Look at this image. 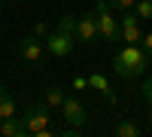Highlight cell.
<instances>
[{
    "label": "cell",
    "mask_w": 152,
    "mask_h": 137,
    "mask_svg": "<svg viewBox=\"0 0 152 137\" xmlns=\"http://www.w3.org/2000/svg\"><path fill=\"white\" fill-rule=\"evenodd\" d=\"M146 67H149V52L143 46H137V43H128L113 58V70L122 79H137L140 73H146Z\"/></svg>",
    "instance_id": "1"
},
{
    "label": "cell",
    "mask_w": 152,
    "mask_h": 137,
    "mask_svg": "<svg viewBox=\"0 0 152 137\" xmlns=\"http://www.w3.org/2000/svg\"><path fill=\"white\" fill-rule=\"evenodd\" d=\"M18 119L24 122V128H28L31 137H49V134H55V131H52V107H49L46 101L28 104Z\"/></svg>",
    "instance_id": "2"
},
{
    "label": "cell",
    "mask_w": 152,
    "mask_h": 137,
    "mask_svg": "<svg viewBox=\"0 0 152 137\" xmlns=\"http://www.w3.org/2000/svg\"><path fill=\"white\" fill-rule=\"evenodd\" d=\"M94 15H97V34L104 43H119L122 40V24L113 15V3L110 0H97L94 3Z\"/></svg>",
    "instance_id": "3"
},
{
    "label": "cell",
    "mask_w": 152,
    "mask_h": 137,
    "mask_svg": "<svg viewBox=\"0 0 152 137\" xmlns=\"http://www.w3.org/2000/svg\"><path fill=\"white\" fill-rule=\"evenodd\" d=\"M46 52L49 55H55V58H67L70 52H73V46H76V37L73 34H64V31H49V37H46Z\"/></svg>",
    "instance_id": "4"
},
{
    "label": "cell",
    "mask_w": 152,
    "mask_h": 137,
    "mask_svg": "<svg viewBox=\"0 0 152 137\" xmlns=\"http://www.w3.org/2000/svg\"><path fill=\"white\" fill-rule=\"evenodd\" d=\"M100 34H97V15L94 12H85V15L76 18V43H97Z\"/></svg>",
    "instance_id": "5"
},
{
    "label": "cell",
    "mask_w": 152,
    "mask_h": 137,
    "mask_svg": "<svg viewBox=\"0 0 152 137\" xmlns=\"http://www.w3.org/2000/svg\"><path fill=\"white\" fill-rule=\"evenodd\" d=\"M15 49H18V58L21 61H31V64H37V61L46 55V43L40 40V37H21Z\"/></svg>",
    "instance_id": "6"
},
{
    "label": "cell",
    "mask_w": 152,
    "mask_h": 137,
    "mask_svg": "<svg viewBox=\"0 0 152 137\" xmlns=\"http://www.w3.org/2000/svg\"><path fill=\"white\" fill-rule=\"evenodd\" d=\"M119 24H122V40H125V43H140V40H143L140 15H137L134 9H125L122 18H119Z\"/></svg>",
    "instance_id": "7"
},
{
    "label": "cell",
    "mask_w": 152,
    "mask_h": 137,
    "mask_svg": "<svg viewBox=\"0 0 152 137\" xmlns=\"http://www.w3.org/2000/svg\"><path fill=\"white\" fill-rule=\"evenodd\" d=\"M61 116L70 128H82L85 125V107L79 104V97H64V104H61Z\"/></svg>",
    "instance_id": "8"
},
{
    "label": "cell",
    "mask_w": 152,
    "mask_h": 137,
    "mask_svg": "<svg viewBox=\"0 0 152 137\" xmlns=\"http://www.w3.org/2000/svg\"><path fill=\"white\" fill-rule=\"evenodd\" d=\"M0 137H28V128L18 116L12 119H0Z\"/></svg>",
    "instance_id": "9"
},
{
    "label": "cell",
    "mask_w": 152,
    "mask_h": 137,
    "mask_svg": "<svg viewBox=\"0 0 152 137\" xmlns=\"http://www.w3.org/2000/svg\"><path fill=\"white\" fill-rule=\"evenodd\" d=\"M88 89L100 92L107 101H116V97H113V92H110V79L104 76V73H88Z\"/></svg>",
    "instance_id": "10"
},
{
    "label": "cell",
    "mask_w": 152,
    "mask_h": 137,
    "mask_svg": "<svg viewBox=\"0 0 152 137\" xmlns=\"http://www.w3.org/2000/svg\"><path fill=\"white\" fill-rule=\"evenodd\" d=\"M12 116H18L15 113V101L6 95V89L0 85V119H12Z\"/></svg>",
    "instance_id": "11"
},
{
    "label": "cell",
    "mask_w": 152,
    "mask_h": 137,
    "mask_svg": "<svg viewBox=\"0 0 152 137\" xmlns=\"http://www.w3.org/2000/svg\"><path fill=\"white\" fill-rule=\"evenodd\" d=\"M64 97H67V95L61 92L58 85H52V89H46V95H43V101H46L49 107H52V110H55V107L61 110V104H64Z\"/></svg>",
    "instance_id": "12"
},
{
    "label": "cell",
    "mask_w": 152,
    "mask_h": 137,
    "mask_svg": "<svg viewBox=\"0 0 152 137\" xmlns=\"http://www.w3.org/2000/svg\"><path fill=\"white\" fill-rule=\"evenodd\" d=\"M116 134L119 137H140V125L131 122V119H122L119 125H116Z\"/></svg>",
    "instance_id": "13"
},
{
    "label": "cell",
    "mask_w": 152,
    "mask_h": 137,
    "mask_svg": "<svg viewBox=\"0 0 152 137\" xmlns=\"http://www.w3.org/2000/svg\"><path fill=\"white\" fill-rule=\"evenodd\" d=\"M55 28H58V31H64V34H73V37H76V15H70V12H67V15H61Z\"/></svg>",
    "instance_id": "14"
},
{
    "label": "cell",
    "mask_w": 152,
    "mask_h": 137,
    "mask_svg": "<svg viewBox=\"0 0 152 137\" xmlns=\"http://www.w3.org/2000/svg\"><path fill=\"white\" fill-rule=\"evenodd\" d=\"M134 12H137V15H140V21L152 18V0H137V6H134Z\"/></svg>",
    "instance_id": "15"
},
{
    "label": "cell",
    "mask_w": 152,
    "mask_h": 137,
    "mask_svg": "<svg viewBox=\"0 0 152 137\" xmlns=\"http://www.w3.org/2000/svg\"><path fill=\"white\" fill-rule=\"evenodd\" d=\"M140 97H143V101L152 107V79H146V82H143V92H140Z\"/></svg>",
    "instance_id": "16"
},
{
    "label": "cell",
    "mask_w": 152,
    "mask_h": 137,
    "mask_svg": "<svg viewBox=\"0 0 152 137\" xmlns=\"http://www.w3.org/2000/svg\"><path fill=\"white\" fill-rule=\"evenodd\" d=\"M110 3L116 6V9H122V12H125V9H134V6H137V0H110Z\"/></svg>",
    "instance_id": "17"
},
{
    "label": "cell",
    "mask_w": 152,
    "mask_h": 137,
    "mask_svg": "<svg viewBox=\"0 0 152 137\" xmlns=\"http://www.w3.org/2000/svg\"><path fill=\"white\" fill-rule=\"evenodd\" d=\"M34 37L46 40V37H49V24H46V21H37V28H34Z\"/></svg>",
    "instance_id": "18"
},
{
    "label": "cell",
    "mask_w": 152,
    "mask_h": 137,
    "mask_svg": "<svg viewBox=\"0 0 152 137\" xmlns=\"http://www.w3.org/2000/svg\"><path fill=\"white\" fill-rule=\"evenodd\" d=\"M73 89H76V92H85V89H88V76H76V79H73Z\"/></svg>",
    "instance_id": "19"
},
{
    "label": "cell",
    "mask_w": 152,
    "mask_h": 137,
    "mask_svg": "<svg viewBox=\"0 0 152 137\" xmlns=\"http://www.w3.org/2000/svg\"><path fill=\"white\" fill-rule=\"evenodd\" d=\"M140 43H143V49H146V52L152 55V31H149V34H143V40H140Z\"/></svg>",
    "instance_id": "20"
},
{
    "label": "cell",
    "mask_w": 152,
    "mask_h": 137,
    "mask_svg": "<svg viewBox=\"0 0 152 137\" xmlns=\"http://www.w3.org/2000/svg\"><path fill=\"white\" fill-rule=\"evenodd\" d=\"M149 125H152V116H149Z\"/></svg>",
    "instance_id": "21"
}]
</instances>
